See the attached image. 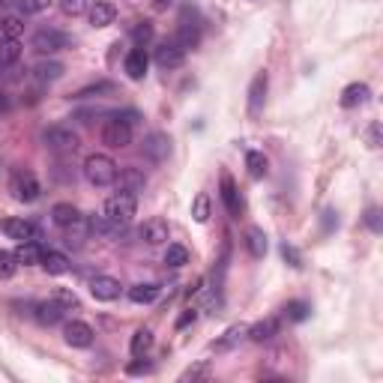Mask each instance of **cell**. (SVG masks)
I'll use <instances>...</instances> for the list:
<instances>
[{"label": "cell", "instance_id": "1", "mask_svg": "<svg viewBox=\"0 0 383 383\" xmlns=\"http://www.w3.org/2000/svg\"><path fill=\"white\" fill-rule=\"evenodd\" d=\"M117 162L111 159L108 153H93L84 159V177H87L90 186H99V189H105V186H114V180H117Z\"/></svg>", "mask_w": 383, "mask_h": 383}, {"label": "cell", "instance_id": "2", "mask_svg": "<svg viewBox=\"0 0 383 383\" xmlns=\"http://www.w3.org/2000/svg\"><path fill=\"white\" fill-rule=\"evenodd\" d=\"M42 144H45L54 156H72L81 147V138L72 126H48V129L42 132Z\"/></svg>", "mask_w": 383, "mask_h": 383}, {"label": "cell", "instance_id": "3", "mask_svg": "<svg viewBox=\"0 0 383 383\" xmlns=\"http://www.w3.org/2000/svg\"><path fill=\"white\" fill-rule=\"evenodd\" d=\"M135 207H138L135 195L117 192V195H111L108 201H105V212H102V216L111 219L114 225H120V228H126V225L132 222V216H135Z\"/></svg>", "mask_w": 383, "mask_h": 383}, {"label": "cell", "instance_id": "4", "mask_svg": "<svg viewBox=\"0 0 383 383\" xmlns=\"http://www.w3.org/2000/svg\"><path fill=\"white\" fill-rule=\"evenodd\" d=\"M9 192H12L16 201L33 204V201H39L42 186H39V180H36L33 171H16V174H12V180H9Z\"/></svg>", "mask_w": 383, "mask_h": 383}, {"label": "cell", "instance_id": "5", "mask_svg": "<svg viewBox=\"0 0 383 383\" xmlns=\"http://www.w3.org/2000/svg\"><path fill=\"white\" fill-rule=\"evenodd\" d=\"M31 48L36 54H58V51L69 48V36L63 31H58V27H39L31 39Z\"/></svg>", "mask_w": 383, "mask_h": 383}, {"label": "cell", "instance_id": "6", "mask_svg": "<svg viewBox=\"0 0 383 383\" xmlns=\"http://www.w3.org/2000/svg\"><path fill=\"white\" fill-rule=\"evenodd\" d=\"M102 144L111 147V150H123L132 144V126L126 123L123 117H111L102 123Z\"/></svg>", "mask_w": 383, "mask_h": 383}, {"label": "cell", "instance_id": "7", "mask_svg": "<svg viewBox=\"0 0 383 383\" xmlns=\"http://www.w3.org/2000/svg\"><path fill=\"white\" fill-rule=\"evenodd\" d=\"M141 153H144L153 165H162L168 156H171V138L165 132H150L144 138V144H141Z\"/></svg>", "mask_w": 383, "mask_h": 383}, {"label": "cell", "instance_id": "8", "mask_svg": "<svg viewBox=\"0 0 383 383\" xmlns=\"http://www.w3.org/2000/svg\"><path fill=\"white\" fill-rule=\"evenodd\" d=\"M114 186H117V192L138 195V192H144V186H147V177H144V171H141V168L126 165V168H120V171H117Z\"/></svg>", "mask_w": 383, "mask_h": 383}, {"label": "cell", "instance_id": "9", "mask_svg": "<svg viewBox=\"0 0 383 383\" xmlns=\"http://www.w3.org/2000/svg\"><path fill=\"white\" fill-rule=\"evenodd\" d=\"M120 291H123V285L114 276H96V279H90V296H93V300H99V303H114L120 296Z\"/></svg>", "mask_w": 383, "mask_h": 383}, {"label": "cell", "instance_id": "10", "mask_svg": "<svg viewBox=\"0 0 383 383\" xmlns=\"http://www.w3.org/2000/svg\"><path fill=\"white\" fill-rule=\"evenodd\" d=\"M249 338V326L246 323H234V326H228L216 342L210 345V350L212 353H228V350H234V347H239V342H246Z\"/></svg>", "mask_w": 383, "mask_h": 383}, {"label": "cell", "instance_id": "11", "mask_svg": "<svg viewBox=\"0 0 383 383\" xmlns=\"http://www.w3.org/2000/svg\"><path fill=\"white\" fill-rule=\"evenodd\" d=\"M63 338H66V345L69 347H90L93 345V326L90 323H84V320H69L63 326Z\"/></svg>", "mask_w": 383, "mask_h": 383}, {"label": "cell", "instance_id": "12", "mask_svg": "<svg viewBox=\"0 0 383 383\" xmlns=\"http://www.w3.org/2000/svg\"><path fill=\"white\" fill-rule=\"evenodd\" d=\"M266 87H269V75L266 72H258L249 84V114L258 117L264 111V102H266Z\"/></svg>", "mask_w": 383, "mask_h": 383}, {"label": "cell", "instance_id": "13", "mask_svg": "<svg viewBox=\"0 0 383 383\" xmlns=\"http://www.w3.org/2000/svg\"><path fill=\"white\" fill-rule=\"evenodd\" d=\"M0 231L16 243H27V239H36V225L27 219H4L0 222Z\"/></svg>", "mask_w": 383, "mask_h": 383}, {"label": "cell", "instance_id": "14", "mask_svg": "<svg viewBox=\"0 0 383 383\" xmlns=\"http://www.w3.org/2000/svg\"><path fill=\"white\" fill-rule=\"evenodd\" d=\"M168 237H171V228H168L165 219H147L144 225H141V239H144L147 246H162L168 243Z\"/></svg>", "mask_w": 383, "mask_h": 383}, {"label": "cell", "instance_id": "15", "mask_svg": "<svg viewBox=\"0 0 383 383\" xmlns=\"http://www.w3.org/2000/svg\"><path fill=\"white\" fill-rule=\"evenodd\" d=\"M156 63H159L162 69H177V66L186 63V51H183L174 39H168L156 48Z\"/></svg>", "mask_w": 383, "mask_h": 383}, {"label": "cell", "instance_id": "16", "mask_svg": "<svg viewBox=\"0 0 383 383\" xmlns=\"http://www.w3.org/2000/svg\"><path fill=\"white\" fill-rule=\"evenodd\" d=\"M147 66H150V58H147V51L144 48H132L129 54H126V60H123V69H126V75H129L132 81H141L147 75Z\"/></svg>", "mask_w": 383, "mask_h": 383}, {"label": "cell", "instance_id": "17", "mask_svg": "<svg viewBox=\"0 0 383 383\" xmlns=\"http://www.w3.org/2000/svg\"><path fill=\"white\" fill-rule=\"evenodd\" d=\"M81 219H84V216H81V210L72 207V204H66V201L51 207V222L58 225V228H63V231H66V228H72V225H78Z\"/></svg>", "mask_w": 383, "mask_h": 383}, {"label": "cell", "instance_id": "18", "mask_svg": "<svg viewBox=\"0 0 383 383\" xmlns=\"http://www.w3.org/2000/svg\"><path fill=\"white\" fill-rule=\"evenodd\" d=\"M39 266L45 269L48 276H63V273H69L72 269V264H69V258L63 252H42V258H39Z\"/></svg>", "mask_w": 383, "mask_h": 383}, {"label": "cell", "instance_id": "19", "mask_svg": "<svg viewBox=\"0 0 383 383\" xmlns=\"http://www.w3.org/2000/svg\"><path fill=\"white\" fill-rule=\"evenodd\" d=\"M222 201L228 207L231 216L239 219V212H243V201H239V192H237V183L231 174H222Z\"/></svg>", "mask_w": 383, "mask_h": 383}, {"label": "cell", "instance_id": "20", "mask_svg": "<svg viewBox=\"0 0 383 383\" xmlns=\"http://www.w3.org/2000/svg\"><path fill=\"white\" fill-rule=\"evenodd\" d=\"M276 335H279V318H264V320L249 326V338H252V342H258V345L273 342Z\"/></svg>", "mask_w": 383, "mask_h": 383}, {"label": "cell", "instance_id": "21", "mask_svg": "<svg viewBox=\"0 0 383 383\" xmlns=\"http://www.w3.org/2000/svg\"><path fill=\"white\" fill-rule=\"evenodd\" d=\"M368 96H372L368 84L353 81V84H347V87L342 90V108H360V105L368 102Z\"/></svg>", "mask_w": 383, "mask_h": 383}, {"label": "cell", "instance_id": "22", "mask_svg": "<svg viewBox=\"0 0 383 383\" xmlns=\"http://www.w3.org/2000/svg\"><path fill=\"white\" fill-rule=\"evenodd\" d=\"M63 306H58L54 300H48V303H36L33 306V318H36V323H42V326H54V323H60V318H63Z\"/></svg>", "mask_w": 383, "mask_h": 383}, {"label": "cell", "instance_id": "23", "mask_svg": "<svg viewBox=\"0 0 383 383\" xmlns=\"http://www.w3.org/2000/svg\"><path fill=\"white\" fill-rule=\"evenodd\" d=\"M159 293H162L159 285H153V281H138V285L129 288V300L135 306H150V303L159 300Z\"/></svg>", "mask_w": 383, "mask_h": 383}, {"label": "cell", "instance_id": "24", "mask_svg": "<svg viewBox=\"0 0 383 383\" xmlns=\"http://www.w3.org/2000/svg\"><path fill=\"white\" fill-rule=\"evenodd\" d=\"M114 18H117V9H114V4H108V0H96V4L90 6V24L96 27H108V24H114Z\"/></svg>", "mask_w": 383, "mask_h": 383}, {"label": "cell", "instance_id": "25", "mask_svg": "<svg viewBox=\"0 0 383 383\" xmlns=\"http://www.w3.org/2000/svg\"><path fill=\"white\" fill-rule=\"evenodd\" d=\"M198 39H201V31H198V24H189L186 18H183V21H180V27H177L174 42H177V45H180L183 51L189 54V51L198 45Z\"/></svg>", "mask_w": 383, "mask_h": 383}, {"label": "cell", "instance_id": "26", "mask_svg": "<svg viewBox=\"0 0 383 383\" xmlns=\"http://www.w3.org/2000/svg\"><path fill=\"white\" fill-rule=\"evenodd\" d=\"M150 347H153V330H150V326H141V330H135V335H132L129 350H132L135 360H141V357H147Z\"/></svg>", "mask_w": 383, "mask_h": 383}, {"label": "cell", "instance_id": "27", "mask_svg": "<svg viewBox=\"0 0 383 383\" xmlns=\"http://www.w3.org/2000/svg\"><path fill=\"white\" fill-rule=\"evenodd\" d=\"M63 72H66V66L60 63V60H39L36 66H33V75L39 78V81H58V78H63Z\"/></svg>", "mask_w": 383, "mask_h": 383}, {"label": "cell", "instance_id": "28", "mask_svg": "<svg viewBox=\"0 0 383 383\" xmlns=\"http://www.w3.org/2000/svg\"><path fill=\"white\" fill-rule=\"evenodd\" d=\"M246 168H249V177L252 180H264L269 174V159L258 150H249L246 153Z\"/></svg>", "mask_w": 383, "mask_h": 383}, {"label": "cell", "instance_id": "29", "mask_svg": "<svg viewBox=\"0 0 383 383\" xmlns=\"http://www.w3.org/2000/svg\"><path fill=\"white\" fill-rule=\"evenodd\" d=\"M12 254H16L18 266H21V264H24V266H33V264H39V258H42V249H39L36 239H27V243H18V249L12 252Z\"/></svg>", "mask_w": 383, "mask_h": 383}, {"label": "cell", "instance_id": "30", "mask_svg": "<svg viewBox=\"0 0 383 383\" xmlns=\"http://www.w3.org/2000/svg\"><path fill=\"white\" fill-rule=\"evenodd\" d=\"M21 58V42L18 39H0V69L16 66Z\"/></svg>", "mask_w": 383, "mask_h": 383}, {"label": "cell", "instance_id": "31", "mask_svg": "<svg viewBox=\"0 0 383 383\" xmlns=\"http://www.w3.org/2000/svg\"><path fill=\"white\" fill-rule=\"evenodd\" d=\"M246 249L252 258H264L266 254V234L261 228H249L246 231Z\"/></svg>", "mask_w": 383, "mask_h": 383}, {"label": "cell", "instance_id": "32", "mask_svg": "<svg viewBox=\"0 0 383 383\" xmlns=\"http://www.w3.org/2000/svg\"><path fill=\"white\" fill-rule=\"evenodd\" d=\"M165 264L174 266V269L186 266V264H189V249L180 246V243H168V249H165Z\"/></svg>", "mask_w": 383, "mask_h": 383}, {"label": "cell", "instance_id": "33", "mask_svg": "<svg viewBox=\"0 0 383 383\" xmlns=\"http://www.w3.org/2000/svg\"><path fill=\"white\" fill-rule=\"evenodd\" d=\"M24 33V18L21 16H6L0 21V36L4 39H21Z\"/></svg>", "mask_w": 383, "mask_h": 383}, {"label": "cell", "instance_id": "34", "mask_svg": "<svg viewBox=\"0 0 383 383\" xmlns=\"http://www.w3.org/2000/svg\"><path fill=\"white\" fill-rule=\"evenodd\" d=\"M192 219L198 225H204L210 219V195L207 192H198L195 195V201H192Z\"/></svg>", "mask_w": 383, "mask_h": 383}, {"label": "cell", "instance_id": "35", "mask_svg": "<svg viewBox=\"0 0 383 383\" xmlns=\"http://www.w3.org/2000/svg\"><path fill=\"white\" fill-rule=\"evenodd\" d=\"M132 39L138 42V48H144L147 42L153 39V24H150V21H138V24L132 27Z\"/></svg>", "mask_w": 383, "mask_h": 383}, {"label": "cell", "instance_id": "36", "mask_svg": "<svg viewBox=\"0 0 383 383\" xmlns=\"http://www.w3.org/2000/svg\"><path fill=\"white\" fill-rule=\"evenodd\" d=\"M18 269V261L12 252H0V279H12Z\"/></svg>", "mask_w": 383, "mask_h": 383}, {"label": "cell", "instance_id": "37", "mask_svg": "<svg viewBox=\"0 0 383 383\" xmlns=\"http://www.w3.org/2000/svg\"><path fill=\"white\" fill-rule=\"evenodd\" d=\"M210 377V365L207 362H198V365H189L186 372L180 374V383H189V380H204Z\"/></svg>", "mask_w": 383, "mask_h": 383}, {"label": "cell", "instance_id": "38", "mask_svg": "<svg viewBox=\"0 0 383 383\" xmlns=\"http://www.w3.org/2000/svg\"><path fill=\"white\" fill-rule=\"evenodd\" d=\"M18 6L24 16H39V12H45L51 6V0H18Z\"/></svg>", "mask_w": 383, "mask_h": 383}, {"label": "cell", "instance_id": "39", "mask_svg": "<svg viewBox=\"0 0 383 383\" xmlns=\"http://www.w3.org/2000/svg\"><path fill=\"white\" fill-rule=\"evenodd\" d=\"M58 306H63V308H78V296L72 293V291H66V288H58L54 291V296H51Z\"/></svg>", "mask_w": 383, "mask_h": 383}, {"label": "cell", "instance_id": "40", "mask_svg": "<svg viewBox=\"0 0 383 383\" xmlns=\"http://www.w3.org/2000/svg\"><path fill=\"white\" fill-rule=\"evenodd\" d=\"M87 4H90V0H58V6L66 12V16H81V12L84 9H87Z\"/></svg>", "mask_w": 383, "mask_h": 383}, {"label": "cell", "instance_id": "41", "mask_svg": "<svg viewBox=\"0 0 383 383\" xmlns=\"http://www.w3.org/2000/svg\"><path fill=\"white\" fill-rule=\"evenodd\" d=\"M308 306L306 303H288V308H285V315H288V320H293V323H300V320H306L308 318Z\"/></svg>", "mask_w": 383, "mask_h": 383}, {"label": "cell", "instance_id": "42", "mask_svg": "<svg viewBox=\"0 0 383 383\" xmlns=\"http://www.w3.org/2000/svg\"><path fill=\"white\" fill-rule=\"evenodd\" d=\"M105 90H114V84H108V81H102V84H90V87L78 90L75 99H87V96H93V93H105Z\"/></svg>", "mask_w": 383, "mask_h": 383}, {"label": "cell", "instance_id": "43", "mask_svg": "<svg viewBox=\"0 0 383 383\" xmlns=\"http://www.w3.org/2000/svg\"><path fill=\"white\" fill-rule=\"evenodd\" d=\"M281 254H285V261H291V266H296V269H300L303 266V258H300V252H296L293 246H281Z\"/></svg>", "mask_w": 383, "mask_h": 383}, {"label": "cell", "instance_id": "44", "mask_svg": "<svg viewBox=\"0 0 383 383\" xmlns=\"http://www.w3.org/2000/svg\"><path fill=\"white\" fill-rule=\"evenodd\" d=\"M365 222H368V228H372V231H380V212L374 207L365 212Z\"/></svg>", "mask_w": 383, "mask_h": 383}, {"label": "cell", "instance_id": "45", "mask_svg": "<svg viewBox=\"0 0 383 383\" xmlns=\"http://www.w3.org/2000/svg\"><path fill=\"white\" fill-rule=\"evenodd\" d=\"M368 147H380V126L377 123L368 129Z\"/></svg>", "mask_w": 383, "mask_h": 383}, {"label": "cell", "instance_id": "46", "mask_svg": "<svg viewBox=\"0 0 383 383\" xmlns=\"http://www.w3.org/2000/svg\"><path fill=\"white\" fill-rule=\"evenodd\" d=\"M126 372L129 374H144V372H150V362H132V365H126Z\"/></svg>", "mask_w": 383, "mask_h": 383}, {"label": "cell", "instance_id": "47", "mask_svg": "<svg viewBox=\"0 0 383 383\" xmlns=\"http://www.w3.org/2000/svg\"><path fill=\"white\" fill-rule=\"evenodd\" d=\"M195 318H198V311H195V308H189V311H186V315H183V318L177 320V326H180V330H183V326H189V323H195Z\"/></svg>", "mask_w": 383, "mask_h": 383}, {"label": "cell", "instance_id": "48", "mask_svg": "<svg viewBox=\"0 0 383 383\" xmlns=\"http://www.w3.org/2000/svg\"><path fill=\"white\" fill-rule=\"evenodd\" d=\"M0 105H4V93H0Z\"/></svg>", "mask_w": 383, "mask_h": 383}]
</instances>
